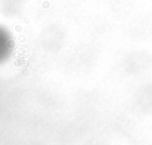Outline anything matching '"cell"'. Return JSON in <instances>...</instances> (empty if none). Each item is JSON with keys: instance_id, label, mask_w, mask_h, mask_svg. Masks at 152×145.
<instances>
[{"instance_id": "cell-1", "label": "cell", "mask_w": 152, "mask_h": 145, "mask_svg": "<svg viewBox=\"0 0 152 145\" xmlns=\"http://www.w3.org/2000/svg\"><path fill=\"white\" fill-rule=\"evenodd\" d=\"M12 39L11 36L5 29L0 27V63L5 62L11 55L12 51Z\"/></svg>"}]
</instances>
